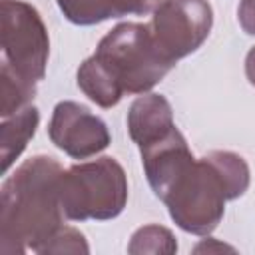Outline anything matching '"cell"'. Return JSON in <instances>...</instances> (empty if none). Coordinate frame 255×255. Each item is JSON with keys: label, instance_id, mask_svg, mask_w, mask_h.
I'll use <instances>...</instances> for the list:
<instances>
[{"label": "cell", "instance_id": "6da1fadb", "mask_svg": "<svg viewBox=\"0 0 255 255\" xmlns=\"http://www.w3.org/2000/svg\"><path fill=\"white\" fill-rule=\"evenodd\" d=\"M64 169L50 155L26 159L2 185L0 253L40 251L64 225L60 199Z\"/></svg>", "mask_w": 255, "mask_h": 255}, {"label": "cell", "instance_id": "7a4b0ae2", "mask_svg": "<svg viewBox=\"0 0 255 255\" xmlns=\"http://www.w3.org/2000/svg\"><path fill=\"white\" fill-rule=\"evenodd\" d=\"M94 56L112 74L124 94H145L175 66L157 48L149 24L124 22L112 28Z\"/></svg>", "mask_w": 255, "mask_h": 255}, {"label": "cell", "instance_id": "3957f363", "mask_svg": "<svg viewBox=\"0 0 255 255\" xmlns=\"http://www.w3.org/2000/svg\"><path fill=\"white\" fill-rule=\"evenodd\" d=\"M60 199L72 221L114 219L128 203V177L114 157L76 163L62 175Z\"/></svg>", "mask_w": 255, "mask_h": 255}, {"label": "cell", "instance_id": "277c9868", "mask_svg": "<svg viewBox=\"0 0 255 255\" xmlns=\"http://www.w3.org/2000/svg\"><path fill=\"white\" fill-rule=\"evenodd\" d=\"M229 199V189L207 155L193 159L161 197L171 219L193 235H209L223 219Z\"/></svg>", "mask_w": 255, "mask_h": 255}, {"label": "cell", "instance_id": "5b68a950", "mask_svg": "<svg viewBox=\"0 0 255 255\" xmlns=\"http://www.w3.org/2000/svg\"><path fill=\"white\" fill-rule=\"evenodd\" d=\"M0 38L4 60L38 84L46 76L50 56L48 30L38 10L24 0H2Z\"/></svg>", "mask_w": 255, "mask_h": 255}, {"label": "cell", "instance_id": "8992f818", "mask_svg": "<svg viewBox=\"0 0 255 255\" xmlns=\"http://www.w3.org/2000/svg\"><path fill=\"white\" fill-rule=\"evenodd\" d=\"M211 26L213 10L207 0H161L149 24L159 52L173 64L193 54L207 40Z\"/></svg>", "mask_w": 255, "mask_h": 255}, {"label": "cell", "instance_id": "52a82bcc", "mask_svg": "<svg viewBox=\"0 0 255 255\" xmlns=\"http://www.w3.org/2000/svg\"><path fill=\"white\" fill-rule=\"evenodd\" d=\"M48 135L58 149L74 159H88L110 145L106 122L86 106L72 100H64L54 106Z\"/></svg>", "mask_w": 255, "mask_h": 255}, {"label": "cell", "instance_id": "ba28073f", "mask_svg": "<svg viewBox=\"0 0 255 255\" xmlns=\"http://www.w3.org/2000/svg\"><path fill=\"white\" fill-rule=\"evenodd\" d=\"M139 151H141L147 183L159 199L167 193L171 183L187 169V165L195 159L189 151L185 137L177 128H173L165 137L141 147Z\"/></svg>", "mask_w": 255, "mask_h": 255}, {"label": "cell", "instance_id": "9c48e42d", "mask_svg": "<svg viewBox=\"0 0 255 255\" xmlns=\"http://www.w3.org/2000/svg\"><path fill=\"white\" fill-rule=\"evenodd\" d=\"M173 128V110L165 96L143 94L129 106L128 131L139 149L165 137Z\"/></svg>", "mask_w": 255, "mask_h": 255}, {"label": "cell", "instance_id": "30bf717a", "mask_svg": "<svg viewBox=\"0 0 255 255\" xmlns=\"http://www.w3.org/2000/svg\"><path fill=\"white\" fill-rule=\"evenodd\" d=\"M58 8L78 26H94L110 18L128 14H145L151 10L153 0H56Z\"/></svg>", "mask_w": 255, "mask_h": 255}, {"label": "cell", "instance_id": "8fae6325", "mask_svg": "<svg viewBox=\"0 0 255 255\" xmlns=\"http://www.w3.org/2000/svg\"><path fill=\"white\" fill-rule=\"evenodd\" d=\"M38 124H40V112L32 104L8 118H2V126H0L2 173H6L12 167V163L22 155L28 141L34 137Z\"/></svg>", "mask_w": 255, "mask_h": 255}, {"label": "cell", "instance_id": "7c38bea8", "mask_svg": "<svg viewBox=\"0 0 255 255\" xmlns=\"http://www.w3.org/2000/svg\"><path fill=\"white\" fill-rule=\"evenodd\" d=\"M76 82L78 88L100 108H114L124 96V90L94 54L80 64Z\"/></svg>", "mask_w": 255, "mask_h": 255}, {"label": "cell", "instance_id": "4fadbf2b", "mask_svg": "<svg viewBox=\"0 0 255 255\" xmlns=\"http://www.w3.org/2000/svg\"><path fill=\"white\" fill-rule=\"evenodd\" d=\"M36 96V82L18 74L6 60H2L0 68V116L8 118L26 106Z\"/></svg>", "mask_w": 255, "mask_h": 255}, {"label": "cell", "instance_id": "5bb4252c", "mask_svg": "<svg viewBox=\"0 0 255 255\" xmlns=\"http://www.w3.org/2000/svg\"><path fill=\"white\" fill-rule=\"evenodd\" d=\"M177 251V241L173 237V233L157 223H149L139 227L128 245V253L131 255H143V253H163V255H171Z\"/></svg>", "mask_w": 255, "mask_h": 255}, {"label": "cell", "instance_id": "9a60e30c", "mask_svg": "<svg viewBox=\"0 0 255 255\" xmlns=\"http://www.w3.org/2000/svg\"><path fill=\"white\" fill-rule=\"evenodd\" d=\"M88 251L90 247L86 243V237L76 227L62 225L38 253L46 255V253H88Z\"/></svg>", "mask_w": 255, "mask_h": 255}, {"label": "cell", "instance_id": "2e32d148", "mask_svg": "<svg viewBox=\"0 0 255 255\" xmlns=\"http://www.w3.org/2000/svg\"><path fill=\"white\" fill-rule=\"evenodd\" d=\"M237 20L245 34L255 36V0H241L237 8Z\"/></svg>", "mask_w": 255, "mask_h": 255}, {"label": "cell", "instance_id": "e0dca14e", "mask_svg": "<svg viewBox=\"0 0 255 255\" xmlns=\"http://www.w3.org/2000/svg\"><path fill=\"white\" fill-rule=\"evenodd\" d=\"M193 251H195V253H215V251H235V249L229 247V245H225V243L215 241L213 237H207V239H203Z\"/></svg>", "mask_w": 255, "mask_h": 255}, {"label": "cell", "instance_id": "ac0fdd59", "mask_svg": "<svg viewBox=\"0 0 255 255\" xmlns=\"http://www.w3.org/2000/svg\"><path fill=\"white\" fill-rule=\"evenodd\" d=\"M245 76L251 86H255V46L245 56Z\"/></svg>", "mask_w": 255, "mask_h": 255}]
</instances>
